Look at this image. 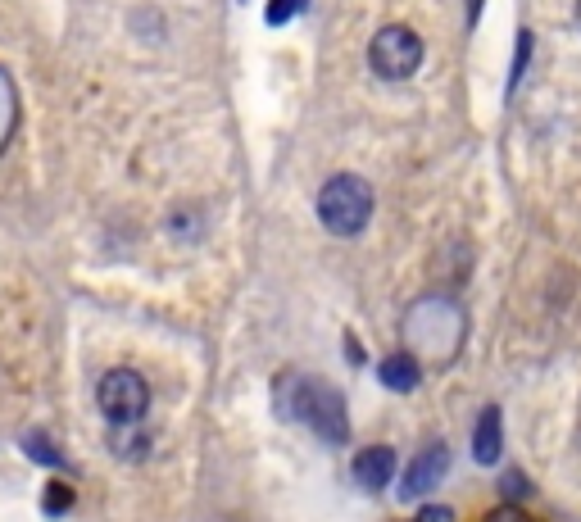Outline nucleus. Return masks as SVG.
Masks as SVG:
<instances>
[{
	"instance_id": "nucleus-1",
	"label": "nucleus",
	"mask_w": 581,
	"mask_h": 522,
	"mask_svg": "<svg viewBox=\"0 0 581 522\" xmlns=\"http://www.w3.org/2000/svg\"><path fill=\"white\" fill-rule=\"evenodd\" d=\"M277 409L286 418L305 423L327 445L350 441V414H345V400L336 386H323L314 377H282V386H277Z\"/></svg>"
},
{
	"instance_id": "nucleus-2",
	"label": "nucleus",
	"mask_w": 581,
	"mask_h": 522,
	"mask_svg": "<svg viewBox=\"0 0 581 522\" xmlns=\"http://www.w3.org/2000/svg\"><path fill=\"white\" fill-rule=\"evenodd\" d=\"M463 332H468L463 309L445 296L418 300V305L409 309V318H404V345H409V355L414 359L427 355L432 364H450V359L459 355Z\"/></svg>"
},
{
	"instance_id": "nucleus-3",
	"label": "nucleus",
	"mask_w": 581,
	"mask_h": 522,
	"mask_svg": "<svg viewBox=\"0 0 581 522\" xmlns=\"http://www.w3.org/2000/svg\"><path fill=\"white\" fill-rule=\"evenodd\" d=\"M318 218H323L327 232L336 237H355L364 232L368 218H373V187L359 178H332L323 191H318Z\"/></svg>"
},
{
	"instance_id": "nucleus-4",
	"label": "nucleus",
	"mask_w": 581,
	"mask_h": 522,
	"mask_svg": "<svg viewBox=\"0 0 581 522\" xmlns=\"http://www.w3.org/2000/svg\"><path fill=\"white\" fill-rule=\"evenodd\" d=\"M96 404L109 423H141L150 409V386H146V377L132 373V368H114V373L100 377Z\"/></svg>"
},
{
	"instance_id": "nucleus-5",
	"label": "nucleus",
	"mask_w": 581,
	"mask_h": 522,
	"mask_svg": "<svg viewBox=\"0 0 581 522\" xmlns=\"http://www.w3.org/2000/svg\"><path fill=\"white\" fill-rule=\"evenodd\" d=\"M368 64H373V73L386 78V82L414 78L418 64H423V41H418V32H409V28H382L373 37Z\"/></svg>"
},
{
	"instance_id": "nucleus-6",
	"label": "nucleus",
	"mask_w": 581,
	"mask_h": 522,
	"mask_svg": "<svg viewBox=\"0 0 581 522\" xmlns=\"http://www.w3.org/2000/svg\"><path fill=\"white\" fill-rule=\"evenodd\" d=\"M445 473H450V450L445 445H427L418 459H409V468H404L400 477V500H423V495H432L436 486L445 482Z\"/></svg>"
},
{
	"instance_id": "nucleus-7",
	"label": "nucleus",
	"mask_w": 581,
	"mask_h": 522,
	"mask_svg": "<svg viewBox=\"0 0 581 522\" xmlns=\"http://www.w3.org/2000/svg\"><path fill=\"white\" fill-rule=\"evenodd\" d=\"M504 454V427H500V409L495 404H486L482 414H477L473 423V459L482 463V468H495Z\"/></svg>"
},
{
	"instance_id": "nucleus-8",
	"label": "nucleus",
	"mask_w": 581,
	"mask_h": 522,
	"mask_svg": "<svg viewBox=\"0 0 581 522\" xmlns=\"http://www.w3.org/2000/svg\"><path fill=\"white\" fill-rule=\"evenodd\" d=\"M391 477H395V450H386V445H373V450H364L355 459V482L364 491H386Z\"/></svg>"
},
{
	"instance_id": "nucleus-9",
	"label": "nucleus",
	"mask_w": 581,
	"mask_h": 522,
	"mask_svg": "<svg viewBox=\"0 0 581 522\" xmlns=\"http://www.w3.org/2000/svg\"><path fill=\"white\" fill-rule=\"evenodd\" d=\"M377 377H382L386 391L409 395V391H418V382H423V364H418V359L409 355V350H395V355H386V359H382Z\"/></svg>"
},
{
	"instance_id": "nucleus-10",
	"label": "nucleus",
	"mask_w": 581,
	"mask_h": 522,
	"mask_svg": "<svg viewBox=\"0 0 581 522\" xmlns=\"http://www.w3.org/2000/svg\"><path fill=\"white\" fill-rule=\"evenodd\" d=\"M109 450L128 463H141L150 454V436L146 423H109Z\"/></svg>"
},
{
	"instance_id": "nucleus-11",
	"label": "nucleus",
	"mask_w": 581,
	"mask_h": 522,
	"mask_svg": "<svg viewBox=\"0 0 581 522\" xmlns=\"http://www.w3.org/2000/svg\"><path fill=\"white\" fill-rule=\"evenodd\" d=\"M14 132H19V87H14L10 69H0V155L10 150Z\"/></svg>"
},
{
	"instance_id": "nucleus-12",
	"label": "nucleus",
	"mask_w": 581,
	"mask_h": 522,
	"mask_svg": "<svg viewBox=\"0 0 581 522\" xmlns=\"http://www.w3.org/2000/svg\"><path fill=\"white\" fill-rule=\"evenodd\" d=\"M23 450H28L37 463H46V468H64V454L55 450V445H50L41 432H23Z\"/></svg>"
},
{
	"instance_id": "nucleus-13",
	"label": "nucleus",
	"mask_w": 581,
	"mask_h": 522,
	"mask_svg": "<svg viewBox=\"0 0 581 522\" xmlns=\"http://www.w3.org/2000/svg\"><path fill=\"white\" fill-rule=\"evenodd\" d=\"M41 504H46V513H69L73 509V491L64 482H50L46 486V500H41Z\"/></svg>"
},
{
	"instance_id": "nucleus-14",
	"label": "nucleus",
	"mask_w": 581,
	"mask_h": 522,
	"mask_svg": "<svg viewBox=\"0 0 581 522\" xmlns=\"http://www.w3.org/2000/svg\"><path fill=\"white\" fill-rule=\"evenodd\" d=\"M300 10H305V0H273V5H268V23H286Z\"/></svg>"
},
{
	"instance_id": "nucleus-15",
	"label": "nucleus",
	"mask_w": 581,
	"mask_h": 522,
	"mask_svg": "<svg viewBox=\"0 0 581 522\" xmlns=\"http://www.w3.org/2000/svg\"><path fill=\"white\" fill-rule=\"evenodd\" d=\"M486 522H532V518H527V513H522L518 504H500V509L486 513Z\"/></svg>"
},
{
	"instance_id": "nucleus-16",
	"label": "nucleus",
	"mask_w": 581,
	"mask_h": 522,
	"mask_svg": "<svg viewBox=\"0 0 581 522\" xmlns=\"http://www.w3.org/2000/svg\"><path fill=\"white\" fill-rule=\"evenodd\" d=\"M418 522H454V513L450 509H423V513H418Z\"/></svg>"
},
{
	"instance_id": "nucleus-17",
	"label": "nucleus",
	"mask_w": 581,
	"mask_h": 522,
	"mask_svg": "<svg viewBox=\"0 0 581 522\" xmlns=\"http://www.w3.org/2000/svg\"><path fill=\"white\" fill-rule=\"evenodd\" d=\"M477 10H482V0H468V19H477Z\"/></svg>"
},
{
	"instance_id": "nucleus-18",
	"label": "nucleus",
	"mask_w": 581,
	"mask_h": 522,
	"mask_svg": "<svg viewBox=\"0 0 581 522\" xmlns=\"http://www.w3.org/2000/svg\"><path fill=\"white\" fill-rule=\"evenodd\" d=\"M577 23H581V0H577Z\"/></svg>"
}]
</instances>
